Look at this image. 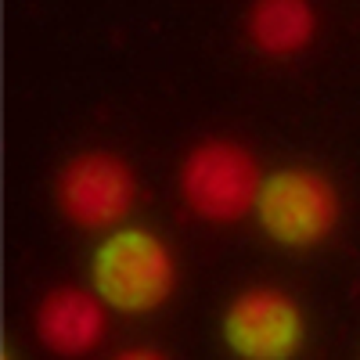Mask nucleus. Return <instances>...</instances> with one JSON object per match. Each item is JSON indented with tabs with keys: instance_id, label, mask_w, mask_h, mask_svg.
I'll return each mask as SVG.
<instances>
[{
	"instance_id": "obj_7",
	"label": "nucleus",
	"mask_w": 360,
	"mask_h": 360,
	"mask_svg": "<svg viewBox=\"0 0 360 360\" xmlns=\"http://www.w3.org/2000/svg\"><path fill=\"white\" fill-rule=\"evenodd\" d=\"M317 15L310 0H256L249 11V37L266 54H295L314 40Z\"/></svg>"
},
{
	"instance_id": "obj_9",
	"label": "nucleus",
	"mask_w": 360,
	"mask_h": 360,
	"mask_svg": "<svg viewBox=\"0 0 360 360\" xmlns=\"http://www.w3.org/2000/svg\"><path fill=\"white\" fill-rule=\"evenodd\" d=\"M4 360H11V356H4Z\"/></svg>"
},
{
	"instance_id": "obj_4",
	"label": "nucleus",
	"mask_w": 360,
	"mask_h": 360,
	"mask_svg": "<svg viewBox=\"0 0 360 360\" xmlns=\"http://www.w3.org/2000/svg\"><path fill=\"white\" fill-rule=\"evenodd\" d=\"M137 202V176L134 169L108 152H83L65 162L58 173V205L62 213L86 227L108 231L130 217Z\"/></svg>"
},
{
	"instance_id": "obj_6",
	"label": "nucleus",
	"mask_w": 360,
	"mask_h": 360,
	"mask_svg": "<svg viewBox=\"0 0 360 360\" xmlns=\"http://www.w3.org/2000/svg\"><path fill=\"white\" fill-rule=\"evenodd\" d=\"M37 332L47 349L62 356L90 353L105 335V310H101L98 292L90 295L86 288H76V285L47 292L37 310Z\"/></svg>"
},
{
	"instance_id": "obj_2",
	"label": "nucleus",
	"mask_w": 360,
	"mask_h": 360,
	"mask_svg": "<svg viewBox=\"0 0 360 360\" xmlns=\"http://www.w3.org/2000/svg\"><path fill=\"white\" fill-rule=\"evenodd\" d=\"M263 180L249 148L234 141H202L180 166V195L202 220L231 224L256 209Z\"/></svg>"
},
{
	"instance_id": "obj_3",
	"label": "nucleus",
	"mask_w": 360,
	"mask_h": 360,
	"mask_svg": "<svg viewBox=\"0 0 360 360\" xmlns=\"http://www.w3.org/2000/svg\"><path fill=\"white\" fill-rule=\"evenodd\" d=\"M256 217L278 245L307 249L335 231L339 195L332 180L314 169H278L263 180Z\"/></svg>"
},
{
	"instance_id": "obj_8",
	"label": "nucleus",
	"mask_w": 360,
	"mask_h": 360,
	"mask_svg": "<svg viewBox=\"0 0 360 360\" xmlns=\"http://www.w3.org/2000/svg\"><path fill=\"white\" fill-rule=\"evenodd\" d=\"M115 360H166L159 349H144V346H137V349H123Z\"/></svg>"
},
{
	"instance_id": "obj_1",
	"label": "nucleus",
	"mask_w": 360,
	"mask_h": 360,
	"mask_svg": "<svg viewBox=\"0 0 360 360\" xmlns=\"http://www.w3.org/2000/svg\"><path fill=\"white\" fill-rule=\"evenodd\" d=\"M176 285L169 245L152 231H115L94 252V292L123 314H148L162 307Z\"/></svg>"
},
{
	"instance_id": "obj_5",
	"label": "nucleus",
	"mask_w": 360,
	"mask_h": 360,
	"mask_svg": "<svg viewBox=\"0 0 360 360\" xmlns=\"http://www.w3.org/2000/svg\"><path fill=\"white\" fill-rule=\"evenodd\" d=\"M224 342L242 360H292L303 346V314L281 288H249L224 314Z\"/></svg>"
}]
</instances>
